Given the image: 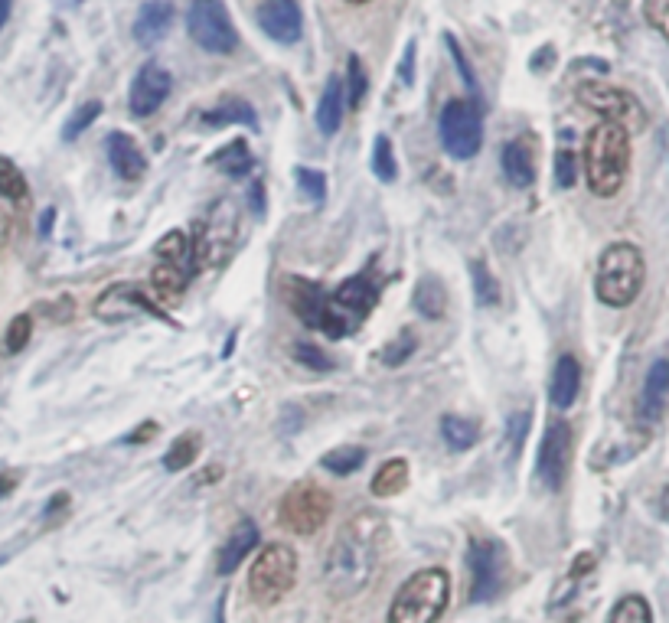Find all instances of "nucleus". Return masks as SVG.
Returning a JSON list of instances; mask_svg holds the SVG:
<instances>
[{"mask_svg":"<svg viewBox=\"0 0 669 623\" xmlns=\"http://www.w3.org/2000/svg\"><path fill=\"white\" fill-rule=\"evenodd\" d=\"M382 539H386V526L376 513H356L346 526H340L324 558V588L330 597L350 601L373 584L379 571Z\"/></svg>","mask_w":669,"mask_h":623,"instance_id":"f257e3e1","label":"nucleus"},{"mask_svg":"<svg viewBox=\"0 0 669 623\" xmlns=\"http://www.w3.org/2000/svg\"><path fill=\"white\" fill-rule=\"evenodd\" d=\"M630 170V134L601 121L585 141V177L594 196H614Z\"/></svg>","mask_w":669,"mask_h":623,"instance_id":"f03ea898","label":"nucleus"},{"mask_svg":"<svg viewBox=\"0 0 669 623\" xmlns=\"http://www.w3.org/2000/svg\"><path fill=\"white\" fill-rule=\"evenodd\" d=\"M647 281V261L630 242H614L601 252L598 274H594V294L607 307H630Z\"/></svg>","mask_w":669,"mask_h":623,"instance_id":"7ed1b4c3","label":"nucleus"},{"mask_svg":"<svg viewBox=\"0 0 669 623\" xmlns=\"http://www.w3.org/2000/svg\"><path fill=\"white\" fill-rule=\"evenodd\" d=\"M451 601V578L444 568H421L392 597L389 623H438Z\"/></svg>","mask_w":669,"mask_h":623,"instance_id":"20e7f679","label":"nucleus"},{"mask_svg":"<svg viewBox=\"0 0 669 623\" xmlns=\"http://www.w3.org/2000/svg\"><path fill=\"white\" fill-rule=\"evenodd\" d=\"M242 232V213L235 199H216L209 206V213L196 226V235L190 239L193 245V271L203 268H219L226 265L235 242H239Z\"/></svg>","mask_w":669,"mask_h":623,"instance_id":"39448f33","label":"nucleus"},{"mask_svg":"<svg viewBox=\"0 0 669 623\" xmlns=\"http://www.w3.org/2000/svg\"><path fill=\"white\" fill-rule=\"evenodd\" d=\"M379 301V288L366 274H356V278H346L333 294H327L324 320H320V330L333 340H343L346 333H353L359 323L369 317V310Z\"/></svg>","mask_w":669,"mask_h":623,"instance_id":"423d86ee","label":"nucleus"},{"mask_svg":"<svg viewBox=\"0 0 669 623\" xmlns=\"http://www.w3.org/2000/svg\"><path fill=\"white\" fill-rule=\"evenodd\" d=\"M297 581V555L291 545L271 542L255 555L249 568V594L255 604L271 607L281 597H288Z\"/></svg>","mask_w":669,"mask_h":623,"instance_id":"0eeeda50","label":"nucleus"},{"mask_svg":"<svg viewBox=\"0 0 669 623\" xmlns=\"http://www.w3.org/2000/svg\"><path fill=\"white\" fill-rule=\"evenodd\" d=\"M438 134H441L444 154H451L454 160L477 157L480 154V144H483L480 105L470 102V98H451V102L441 108Z\"/></svg>","mask_w":669,"mask_h":623,"instance_id":"6e6552de","label":"nucleus"},{"mask_svg":"<svg viewBox=\"0 0 669 623\" xmlns=\"http://www.w3.org/2000/svg\"><path fill=\"white\" fill-rule=\"evenodd\" d=\"M333 513V496L314 480H301L284 493L278 516L294 535H314L327 526Z\"/></svg>","mask_w":669,"mask_h":623,"instance_id":"1a4fd4ad","label":"nucleus"},{"mask_svg":"<svg viewBox=\"0 0 669 623\" xmlns=\"http://www.w3.org/2000/svg\"><path fill=\"white\" fill-rule=\"evenodd\" d=\"M578 102L585 108H591V111H598L607 124H617V128H624L627 134L647 128V111H643V105L637 102V95L617 89V85L581 82L578 85Z\"/></svg>","mask_w":669,"mask_h":623,"instance_id":"9d476101","label":"nucleus"},{"mask_svg":"<svg viewBox=\"0 0 669 623\" xmlns=\"http://www.w3.org/2000/svg\"><path fill=\"white\" fill-rule=\"evenodd\" d=\"M187 30L193 43L213 56H229L239 46V33H235L222 0H193L187 10Z\"/></svg>","mask_w":669,"mask_h":623,"instance_id":"9b49d317","label":"nucleus"},{"mask_svg":"<svg viewBox=\"0 0 669 623\" xmlns=\"http://www.w3.org/2000/svg\"><path fill=\"white\" fill-rule=\"evenodd\" d=\"M95 317L105 323H121L134 317H160L167 320V310L154 301V294H147L141 284L121 281L111 284V288L95 301Z\"/></svg>","mask_w":669,"mask_h":623,"instance_id":"f8f14e48","label":"nucleus"},{"mask_svg":"<svg viewBox=\"0 0 669 623\" xmlns=\"http://www.w3.org/2000/svg\"><path fill=\"white\" fill-rule=\"evenodd\" d=\"M467 565H470V575H474V584H470L474 604L493 601L503 588V571H506V555L500 542L474 539L467 548Z\"/></svg>","mask_w":669,"mask_h":623,"instance_id":"ddd939ff","label":"nucleus"},{"mask_svg":"<svg viewBox=\"0 0 669 623\" xmlns=\"http://www.w3.org/2000/svg\"><path fill=\"white\" fill-rule=\"evenodd\" d=\"M568 467H572V428L565 421H552L539 447V480L552 493H559L565 487Z\"/></svg>","mask_w":669,"mask_h":623,"instance_id":"4468645a","label":"nucleus"},{"mask_svg":"<svg viewBox=\"0 0 669 623\" xmlns=\"http://www.w3.org/2000/svg\"><path fill=\"white\" fill-rule=\"evenodd\" d=\"M255 20L268 40L281 46H294L304 33V14L297 0H262L255 10Z\"/></svg>","mask_w":669,"mask_h":623,"instance_id":"2eb2a0df","label":"nucleus"},{"mask_svg":"<svg viewBox=\"0 0 669 623\" xmlns=\"http://www.w3.org/2000/svg\"><path fill=\"white\" fill-rule=\"evenodd\" d=\"M170 89H173L170 72L164 66H157V62H147L131 82V95H128L131 115H138V118L154 115V111H160V105L170 98Z\"/></svg>","mask_w":669,"mask_h":623,"instance_id":"dca6fc26","label":"nucleus"},{"mask_svg":"<svg viewBox=\"0 0 669 623\" xmlns=\"http://www.w3.org/2000/svg\"><path fill=\"white\" fill-rule=\"evenodd\" d=\"M281 301L291 314L307 323L311 330H320V320H324V307H327V291L320 288L317 281H304V278H281Z\"/></svg>","mask_w":669,"mask_h":623,"instance_id":"f3484780","label":"nucleus"},{"mask_svg":"<svg viewBox=\"0 0 669 623\" xmlns=\"http://www.w3.org/2000/svg\"><path fill=\"white\" fill-rule=\"evenodd\" d=\"M105 154H108L111 170H115L121 180H128V183L144 180V173H147V157H144V151H141L138 141H134L131 134H125V131L108 134Z\"/></svg>","mask_w":669,"mask_h":623,"instance_id":"a211bd4d","label":"nucleus"},{"mask_svg":"<svg viewBox=\"0 0 669 623\" xmlns=\"http://www.w3.org/2000/svg\"><path fill=\"white\" fill-rule=\"evenodd\" d=\"M173 20H177V7H173L170 0H147L138 10V17H134V40L144 49L157 46L170 33Z\"/></svg>","mask_w":669,"mask_h":623,"instance_id":"6ab92c4d","label":"nucleus"},{"mask_svg":"<svg viewBox=\"0 0 669 623\" xmlns=\"http://www.w3.org/2000/svg\"><path fill=\"white\" fill-rule=\"evenodd\" d=\"M255 545H258V526H255L252 519H239V526L232 529L226 545H222L219 555H216V575L229 578L232 571L239 568L245 558L255 552Z\"/></svg>","mask_w":669,"mask_h":623,"instance_id":"aec40b11","label":"nucleus"},{"mask_svg":"<svg viewBox=\"0 0 669 623\" xmlns=\"http://www.w3.org/2000/svg\"><path fill=\"white\" fill-rule=\"evenodd\" d=\"M669 402V359H656L647 369V379H643V395H640V415L643 421H660Z\"/></svg>","mask_w":669,"mask_h":623,"instance_id":"412c9836","label":"nucleus"},{"mask_svg":"<svg viewBox=\"0 0 669 623\" xmlns=\"http://www.w3.org/2000/svg\"><path fill=\"white\" fill-rule=\"evenodd\" d=\"M581 392V366L575 356H559V363L552 369V382H549V398L555 408H572L575 398Z\"/></svg>","mask_w":669,"mask_h":623,"instance_id":"4be33fe9","label":"nucleus"},{"mask_svg":"<svg viewBox=\"0 0 669 623\" xmlns=\"http://www.w3.org/2000/svg\"><path fill=\"white\" fill-rule=\"evenodd\" d=\"M193 278V271L187 268H177V265H154L151 271V294L160 307H173L180 301L183 294H187V284Z\"/></svg>","mask_w":669,"mask_h":623,"instance_id":"5701e85b","label":"nucleus"},{"mask_svg":"<svg viewBox=\"0 0 669 623\" xmlns=\"http://www.w3.org/2000/svg\"><path fill=\"white\" fill-rule=\"evenodd\" d=\"M343 108H346V92H343V79L330 76L324 85V95L317 102V128L324 137H333L343 124Z\"/></svg>","mask_w":669,"mask_h":623,"instance_id":"b1692460","label":"nucleus"},{"mask_svg":"<svg viewBox=\"0 0 669 623\" xmlns=\"http://www.w3.org/2000/svg\"><path fill=\"white\" fill-rule=\"evenodd\" d=\"M500 164H503L506 180H510L513 186H519V190H526V186H532V180H536V160H532V151H529L526 141L506 144L503 154H500Z\"/></svg>","mask_w":669,"mask_h":623,"instance_id":"393cba45","label":"nucleus"},{"mask_svg":"<svg viewBox=\"0 0 669 623\" xmlns=\"http://www.w3.org/2000/svg\"><path fill=\"white\" fill-rule=\"evenodd\" d=\"M200 121L206 128H226V124H249V128H258L255 108L245 102V98H222V102L213 111H206Z\"/></svg>","mask_w":669,"mask_h":623,"instance_id":"a878e982","label":"nucleus"},{"mask_svg":"<svg viewBox=\"0 0 669 623\" xmlns=\"http://www.w3.org/2000/svg\"><path fill=\"white\" fill-rule=\"evenodd\" d=\"M412 304L425 320H438V317H444V307H448V291H444V284L435 278V274H425V278L415 284Z\"/></svg>","mask_w":669,"mask_h":623,"instance_id":"bb28decb","label":"nucleus"},{"mask_svg":"<svg viewBox=\"0 0 669 623\" xmlns=\"http://www.w3.org/2000/svg\"><path fill=\"white\" fill-rule=\"evenodd\" d=\"M154 258L160 261V265H177V268L193 271V245H190V235L180 232V229L167 232L164 239L154 245Z\"/></svg>","mask_w":669,"mask_h":623,"instance_id":"cd10ccee","label":"nucleus"},{"mask_svg":"<svg viewBox=\"0 0 669 623\" xmlns=\"http://www.w3.org/2000/svg\"><path fill=\"white\" fill-rule=\"evenodd\" d=\"M216 170H222L226 177H232V180H239V177H249L252 173V167H255V160H252V154H249V144L242 141H232V144H226V147H219V151L213 154V160H209Z\"/></svg>","mask_w":669,"mask_h":623,"instance_id":"c85d7f7f","label":"nucleus"},{"mask_svg":"<svg viewBox=\"0 0 669 623\" xmlns=\"http://www.w3.org/2000/svg\"><path fill=\"white\" fill-rule=\"evenodd\" d=\"M441 438L451 451H470L480 441V425L464 415H444L441 418Z\"/></svg>","mask_w":669,"mask_h":623,"instance_id":"c756f323","label":"nucleus"},{"mask_svg":"<svg viewBox=\"0 0 669 623\" xmlns=\"http://www.w3.org/2000/svg\"><path fill=\"white\" fill-rule=\"evenodd\" d=\"M369 487H373L376 496H399L408 487V460H402V457L386 460V464L376 470V477Z\"/></svg>","mask_w":669,"mask_h":623,"instance_id":"7c9ffc66","label":"nucleus"},{"mask_svg":"<svg viewBox=\"0 0 669 623\" xmlns=\"http://www.w3.org/2000/svg\"><path fill=\"white\" fill-rule=\"evenodd\" d=\"M200 447H203V438H200V434H196V431L180 434V438L170 444V451L164 454V467H167L170 473L193 467V460L200 457Z\"/></svg>","mask_w":669,"mask_h":623,"instance_id":"2f4dec72","label":"nucleus"},{"mask_svg":"<svg viewBox=\"0 0 669 623\" xmlns=\"http://www.w3.org/2000/svg\"><path fill=\"white\" fill-rule=\"evenodd\" d=\"M363 464H366V451L356 444L333 447V451L320 457V467H327L330 473H337V477H350V473H356Z\"/></svg>","mask_w":669,"mask_h":623,"instance_id":"473e14b6","label":"nucleus"},{"mask_svg":"<svg viewBox=\"0 0 669 623\" xmlns=\"http://www.w3.org/2000/svg\"><path fill=\"white\" fill-rule=\"evenodd\" d=\"M607 623H653V610L647 604V597L640 594H627L611 607V617Z\"/></svg>","mask_w":669,"mask_h":623,"instance_id":"72a5a7b5","label":"nucleus"},{"mask_svg":"<svg viewBox=\"0 0 669 623\" xmlns=\"http://www.w3.org/2000/svg\"><path fill=\"white\" fill-rule=\"evenodd\" d=\"M470 281H474V294H477L480 307H497L500 304V284L480 258L470 261Z\"/></svg>","mask_w":669,"mask_h":623,"instance_id":"f704fd0d","label":"nucleus"},{"mask_svg":"<svg viewBox=\"0 0 669 623\" xmlns=\"http://www.w3.org/2000/svg\"><path fill=\"white\" fill-rule=\"evenodd\" d=\"M0 196L10 199V203H23V199L30 196L20 167L14 164V160H7L4 154H0Z\"/></svg>","mask_w":669,"mask_h":623,"instance_id":"c9c22d12","label":"nucleus"},{"mask_svg":"<svg viewBox=\"0 0 669 623\" xmlns=\"http://www.w3.org/2000/svg\"><path fill=\"white\" fill-rule=\"evenodd\" d=\"M529 428H532V411L529 408L513 411V415L506 418V454H510V460H516L519 454H523Z\"/></svg>","mask_w":669,"mask_h":623,"instance_id":"e433bc0d","label":"nucleus"},{"mask_svg":"<svg viewBox=\"0 0 669 623\" xmlns=\"http://www.w3.org/2000/svg\"><path fill=\"white\" fill-rule=\"evenodd\" d=\"M346 105L350 108H359L363 105V98L369 92V76H366V66L359 56H350V62H346Z\"/></svg>","mask_w":669,"mask_h":623,"instance_id":"4c0bfd02","label":"nucleus"},{"mask_svg":"<svg viewBox=\"0 0 669 623\" xmlns=\"http://www.w3.org/2000/svg\"><path fill=\"white\" fill-rule=\"evenodd\" d=\"M105 111V105L98 102V98H89V102H82L76 111H72V118L66 121V131H63V141H76L79 134H85L98 121V115Z\"/></svg>","mask_w":669,"mask_h":623,"instance_id":"58836bf2","label":"nucleus"},{"mask_svg":"<svg viewBox=\"0 0 669 623\" xmlns=\"http://www.w3.org/2000/svg\"><path fill=\"white\" fill-rule=\"evenodd\" d=\"M373 173L382 180V183H392L399 177V164H395V154H392V141L386 134L376 137L373 144Z\"/></svg>","mask_w":669,"mask_h":623,"instance_id":"ea45409f","label":"nucleus"},{"mask_svg":"<svg viewBox=\"0 0 669 623\" xmlns=\"http://www.w3.org/2000/svg\"><path fill=\"white\" fill-rule=\"evenodd\" d=\"M418 350V340H415V333H408V330H402L399 336H392V340L386 343V350H382V363L386 366H405L408 359H412V353Z\"/></svg>","mask_w":669,"mask_h":623,"instance_id":"a19ab883","label":"nucleus"},{"mask_svg":"<svg viewBox=\"0 0 669 623\" xmlns=\"http://www.w3.org/2000/svg\"><path fill=\"white\" fill-rule=\"evenodd\" d=\"M30 336H33V317L30 314H17L14 320H10L7 336H4V353L17 356L20 350H27Z\"/></svg>","mask_w":669,"mask_h":623,"instance_id":"79ce46f5","label":"nucleus"},{"mask_svg":"<svg viewBox=\"0 0 669 623\" xmlns=\"http://www.w3.org/2000/svg\"><path fill=\"white\" fill-rule=\"evenodd\" d=\"M294 359H297V363H301V366L314 369V372H330L333 366H337V363H333V359H330L327 350H320L317 343H307V340L294 346Z\"/></svg>","mask_w":669,"mask_h":623,"instance_id":"37998d69","label":"nucleus"},{"mask_svg":"<svg viewBox=\"0 0 669 623\" xmlns=\"http://www.w3.org/2000/svg\"><path fill=\"white\" fill-rule=\"evenodd\" d=\"M297 186H301V193L311 199V203H317V206L327 199V177L320 170L297 167Z\"/></svg>","mask_w":669,"mask_h":623,"instance_id":"c03bdc74","label":"nucleus"},{"mask_svg":"<svg viewBox=\"0 0 669 623\" xmlns=\"http://www.w3.org/2000/svg\"><path fill=\"white\" fill-rule=\"evenodd\" d=\"M444 46H448V53H451V59H454V66H457V72H461V79H464V85L470 92H480L477 89V76H474V66H470V59L464 56V49H461V43L454 40L451 33H444Z\"/></svg>","mask_w":669,"mask_h":623,"instance_id":"a18cd8bd","label":"nucleus"},{"mask_svg":"<svg viewBox=\"0 0 669 623\" xmlns=\"http://www.w3.org/2000/svg\"><path fill=\"white\" fill-rule=\"evenodd\" d=\"M575 154L572 151H565V147H559L555 151V183L562 186V190H572L575 186Z\"/></svg>","mask_w":669,"mask_h":623,"instance_id":"49530a36","label":"nucleus"},{"mask_svg":"<svg viewBox=\"0 0 669 623\" xmlns=\"http://www.w3.org/2000/svg\"><path fill=\"white\" fill-rule=\"evenodd\" d=\"M643 10H647V20L653 27L669 40V0H643Z\"/></svg>","mask_w":669,"mask_h":623,"instance_id":"de8ad7c7","label":"nucleus"},{"mask_svg":"<svg viewBox=\"0 0 669 623\" xmlns=\"http://www.w3.org/2000/svg\"><path fill=\"white\" fill-rule=\"evenodd\" d=\"M399 79H402V85H412L415 82V43L405 46L402 66H399Z\"/></svg>","mask_w":669,"mask_h":623,"instance_id":"09e8293b","label":"nucleus"},{"mask_svg":"<svg viewBox=\"0 0 669 623\" xmlns=\"http://www.w3.org/2000/svg\"><path fill=\"white\" fill-rule=\"evenodd\" d=\"M154 434H157V425H154V421H144V425H141L138 431H131L125 441H128V444H144V438H154Z\"/></svg>","mask_w":669,"mask_h":623,"instance_id":"8fccbe9b","label":"nucleus"},{"mask_svg":"<svg viewBox=\"0 0 669 623\" xmlns=\"http://www.w3.org/2000/svg\"><path fill=\"white\" fill-rule=\"evenodd\" d=\"M252 203H255V216H265V186H262V180H255V186H252Z\"/></svg>","mask_w":669,"mask_h":623,"instance_id":"3c124183","label":"nucleus"},{"mask_svg":"<svg viewBox=\"0 0 669 623\" xmlns=\"http://www.w3.org/2000/svg\"><path fill=\"white\" fill-rule=\"evenodd\" d=\"M14 487H17V477H0V500H4Z\"/></svg>","mask_w":669,"mask_h":623,"instance_id":"603ef678","label":"nucleus"},{"mask_svg":"<svg viewBox=\"0 0 669 623\" xmlns=\"http://www.w3.org/2000/svg\"><path fill=\"white\" fill-rule=\"evenodd\" d=\"M10 7H14V0H0V30H4V23L10 17Z\"/></svg>","mask_w":669,"mask_h":623,"instance_id":"864d4df0","label":"nucleus"},{"mask_svg":"<svg viewBox=\"0 0 669 623\" xmlns=\"http://www.w3.org/2000/svg\"><path fill=\"white\" fill-rule=\"evenodd\" d=\"M660 516L669 522V487L663 490V496H660Z\"/></svg>","mask_w":669,"mask_h":623,"instance_id":"5fc2aeb1","label":"nucleus"},{"mask_svg":"<svg viewBox=\"0 0 669 623\" xmlns=\"http://www.w3.org/2000/svg\"><path fill=\"white\" fill-rule=\"evenodd\" d=\"M346 4H369V0H346Z\"/></svg>","mask_w":669,"mask_h":623,"instance_id":"6e6d98bb","label":"nucleus"},{"mask_svg":"<svg viewBox=\"0 0 669 623\" xmlns=\"http://www.w3.org/2000/svg\"><path fill=\"white\" fill-rule=\"evenodd\" d=\"M72 4H79V0H72Z\"/></svg>","mask_w":669,"mask_h":623,"instance_id":"4d7b16f0","label":"nucleus"}]
</instances>
